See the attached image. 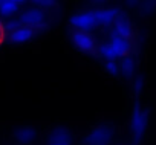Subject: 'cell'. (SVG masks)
Listing matches in <instances>:
<instances>
[{"instance_id":"6da1fadb","label":"cell","mask_w":156,"mask_h":145,"mask_svg":"<svg viewBox=\"0 0 156 145\" xmlns=\"http://www.w3.org/2000/svg\"><path fill=\"white\" fill-rule=\"evenodd\" d=\"M135 49L133 40L129 38H122V37H116V35H109V38L98 44V50L97 55L101 60H121L122 57L132 54Z\"/></svg>"},{"instance_id":"7a4b0ae2","label":"cell","mask_w":156,"mask_h":145,"mask_svg":"<svg viewBox=\"0 0 156 145\" xmlns=\"http://www.w3.org/2000/svg\"><path fill=\"white\" fill-rule=\"evenodd\" d=\"M150 125V112L148 109L141 104L139 101L133 104L132 107V113H130V119H129V128H130V136L133 143H139L148 130Z\"/></svg>"},{"instance_id":"3957f363","label":"cell","mask_w":156,"mask_h":145,"mask_svg":"<svg viewBox=\"0 0 156 145\" xmlns=\"http://www.w3.org/2000/svg\"><path fill=\"white\" fill-rule=\"evenodd\" d=\"M16 20L20 25L29 26L37 34L43 32V31H46L49 28V14H48V11H43V9L35 8V6H29V8L20 11L17 14Z\"/></svg>"},{"instance_id":"277c9868","label":"cell","mask_w":156,"mask_h":145,"mask_svg":"<svg viewBox=\"0 0 156 145\" xmlns=\"http://www.w3.org/2000/svg\"><path fill=\"white\" fill-rule=\"evenodd\" d=\"M69 25L72 26L73 31H83V32H92L100 28V20H98V9H84L78 11L69 19Z\"/></svg>"},{"instance_id":"5b68a950","label":"cell","mask_w":156,"mask_h":145,"mask_svg":"<svg viewBox=\"0 0 156 145\" xmlns=\"http://www.w3.org/2000/svg\"><path fill=\"white\" fill-rule=\"evenodd\" d=\"M115 139V127L110 124L95 125L83 139V145H112Z\"/></svg>"},{"instance_id":"8992f818","label":"cell","mask_w":156,"mask_h":145,"mask_svg":"<svg viewBox=\"0 0 156 145\" xmlns=\"http://www.w3.org/2000/svg\"><path fill=\"white\" fill-rule=\"evenodd\" d=\"M70 41L81 54H86V55H95L97 50H98V41L92 35V32L72 31L70 32Z\"/></svg>"},{"instance_id":"52a82bcc","label":"cell","mask_w":156,"mask_h":145,"mask_svg":"<svg viewBox=\"0 0 156 145\" xmlns=\"http://www.w3.org/2000/svg\"><path fill=\"white\" fill-rule=\"evenodd\" d=\"M110 35L133 40L135 38V28H133V22L130 20V17L121 12V16L110 26Z\"/></svg>"},{"instance_id":"ba28073f","label":"cell","mask_w":156,"mask_h":145,"mask_svg":"<svg viewBox=\"0 0 156 145\" xmlns=\"http://www.w3.org/2000/svg\"><path fill=\"white\" fill-rule=\"evenodd\" d=\"M46 145H73V136L69 128L58 125L51 130Z\"/></svg>"},{"instance_id":"9c48e42d","label":"cell","mask_w":156,"mask_h":145,"mask_svg":"<svg viewBox=\"0 0 156 145\" xmlns=\"http://www.w3.org/2000/svg\"><path fill=\"white\" fill-rule=\"evenodd\" d=\"M35 31L31 29L29 26H25V25H17L16 28H12L9 31V40L14 43V44H25V43H29L31 40H34L35 37Z\"/></svg>"},{"instance_id":"30bf717a","label":"cell","mask_w":156,"mask_h":145,"mask_svg":"<svg viewBox=\"0 0 156 145\" xmlns=\"http://www.w3.org/2000/svg\"><path fill=\"white\" fill-rule=\"evenodd\" d=\"M119 63V72H121V77L126 80H132L136 75V70H138V61L135 54H129L126 57H122L121 60H118Z\"/></svg>"},{"instance_id":"8fae6325","label":"cell","mask_w":156,"mask_h":145,"mask_svg":"<svg viewBox=\"0 0 156 145\" xmlns=\"http://www.w3.org/2000/svg\"><path fill=\"white\" fill-rule=\"evenodd\" d=\"M38 131L31 125H22L14 131V140L19 145H31L37 139Z\"/></svg>"},{"instance_id":"7c38bea8","label":"cell","mask_w":156,"mask_h":145,"mask_svg":"<svg viewBox=\"0 0 156 145\" xmlns=\"http://www.w3.org/2000/svg\"><path fill=\"white\" fill-rule=\"evenodd\" d=\"M22 6L14 0H0V17L2 19H14L20 12Z\"/></svg>"},{"instance_id":"4fadbf2b","label":"cell","mask_w":156,"mask_h":145,"mask_svg":"<svg viewBox=\"0 0 156 145\" xmlns=\"http://www.w3.org/2000/svg\"><path fill=\"white\" fill-rule=\"evenodd\" d=\"M103 69L106 70V74H109L113 78H119L121 72H119V63L116 60H106L103 63Z\"/></svg>"},{"instance_id":"5bb4252c","label":"cell","mask_w":156,"mask_h":145,"mask_svg":"<svg viewBox=\"0 0 156 145\" xmlns=\"http://www.w3.org/2000/svg\"><path fill=\"white\" fill-rule=\"evenodd\" d=\"M144 89H145V78H144V75H135L132 78V93L135 96H139V95H142Z\"/></svg>"},{"instance_id":"9a60e30c","label":"cell","mask_w":156,"mask_h":145,"mask_svg":"<svg viewBox=\"0 0 156 145\" xmlns=\"http://www.w3.org/2000/svg\"><path fill=\"white\" fill-rule=\"evenodd\" d=\"M136 9L142 16H151L156 11V0H141Z\"/></svg>"},{"instance_id":"2e32d148","label":"cell","mask_w":156,"mask_h":145,"mask_svg":"<svg viewBox=\"0 0 156 145\" xmlns=\"http://www.w3.org/2000/svg\"><path fill=\"white\" fill-rule=\"evenodd\" d=\"M29 3L31 6H35V8H40L49 12L58 5V0H29Z\"/></svg>"},{"instance_id":"e0dca14e","label":"cell","mask_w":156,"mask_h":145,"mask_svg":"<svg viewBox=\"0 0 156 145\" xmlns=\"http://www.w3.org/2000/svg\"><path fill=\"white\" fill-rule=\"evenodd\" d=\"M9 38V29H8V25L6 22L0 17V47H3L5 43L8 41Z\"/></svg>"},{"instance_id":"ac0fdd59","label":"cell","mask_w":156,"mask_h":145,"mask_svg":"<svg viewBox=\"0 0 156 145\" xmlns=\"http://www.w3.org/2000/svg\"><path fill=\"white\" fill-rule=\"evenodd\" d=\"M14 2H16V3H19V5H20V6L23 8V6H25L26 3H29V0H14Z\"/></svg>"},{"instance_id":"d6986e66","label":"cell","mask_w":156,"mask_h":145,"mask_svg":"<svg viewBox=\"0 0 156 145\" xmlns=\"http://www.w3.org/2000/svg\"><path fill=\"white\" fill-rule=\"evenodd\" d=\"M106 2H107V0H90V3H94V5H103Z\"/></svg>"},{"instance_id":"ffe728a7","label":"cell","mask_w":156,"mask_h":145,"mask_svg":"<svg viewBox=\"0 0 156 145\" xmlns=\"http://www.w3.org/2000/svg\"><path fill=\"white\" fill-rule=\"evenodd\" d=\"M124 145H132V143H124Z\"/></svg>"}]
</instances>
